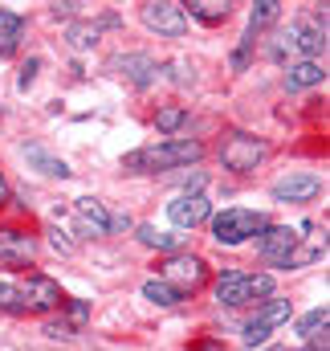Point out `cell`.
I'll return each mask as SVG.
<instances>
[{
	"label": "cell",
	"mask_w": 330,
	"mask_h": 351,
	"mask_svg": "<svg viewBox=\"0 0 330 351\" xmlns=\"http://www.w3.org/2000/svg\"><path fill=\"white\" fill-rule=\"evenodd\" d=\"M306 351H327V335H314V343H310Z\"/></svg>",
	"instance_id": "31"
},
{
	"label": "cell",
	"mask_w": 330,
	"mask_h": 351,
	"mask_svg": "<svg viewBox=\"0 0 330 351\" xmlns=\"http://www.w3.org/2000/svg\"><path fill=\"white\" fill-rule=\"evenodd\" d=\"M290 53H298V45H294V29H290V33H281V37L269 45V58H273V62H285Z\"/></svg>",
	"instance_id": "27"
},
{
	"label": "cell",
	"mask_w": 330,
	"mask_h": 351,
	"mask_svg": "<svg viewBox=\"0 0 330 351\" xmlns=\"http://www.w3.org/2000/svg\"><path fill=\"white\" fill-rule=\"evenodd\" d=\"M21 290V306H25V315H45V311H53L58 302H62V286L53 282V278H45V274H33L25 286H16Z\"/></svg>",
	"instance_id": "7"
},
{
	"label": "cell",
	"mask_w": 330,
	"mask_h": 351,
	"mask_svg": "<svg viewBox=\"0 0 330 351\" xmlns=\"http://www.w3.org/2000/svg\"><path fill=\"white\" fill-rule=\"evenodd\" d=\"M74 217H78V233L82 237H102V233H110V213H106V204L102 200H74Z\"/></svg>",
	"instance_id": "12"
},
{
	"label": "cell",
	"mask_w": 330,
	"mask_h": 351,
	"mask_svg": "<svg viewBox=\"0 0 330 351\" xmlns=\"http://www.w3.org/2000/svg\"><path fill=\"white\" fill-rule=\"evenodd\" d=\"M21 33H25V21L8 8H0V58H12L16 45H21Z\"/></svg>",
	"instance_id": "18"
},
{
	"label": "cell",
	"mask_w": 330,
	"mask_h": 351,
	"mask_svg": "<svg viewBox=\"0 0 330 351\" xmlns=\"http://www.w3.org/2000/svg\"><path fill=\"white\" fill-rule=\"evenodd\" d=\"M53 250H62V254H74V245H70L62 233H53Z\"/></svg>",
	"instance_id": "30"
},
{
	"label": "cell",
	"mask_w": 330,
	"mask_h": 351,
	"mask_svg": "<svg viewBox=\"0 0 330 351\" xmlns=\"http://www.w3.org/2000/svg\"><path fill=\"white\" fill-rule=\"evenodd\" d=\"M204 156V147L196 139H171V143H151V147H139L123 160V168L131 172H164V168H183V164H196Z\"/></svg>",
	"instance_id": "1"
},
{
	"label": "cell",
	"mask_w": 330,
	"mask_h": 351,
	"mask_svg": "<svg viewBox=\"0 0 330 351\" xmlns=\"http://www.w3.org/2000/svg\"><path fill=\"white\" fill-rule=\"evenodd\" d=\"M139 241L143 245H155V250H171L175 245V237L171 233H160L155 225H139Z\"/></svg>",
	"instance_id": "24"
},
{
	"label": "cell",
	"mask_w": 330,
	"mask_h": 351,
	"mask_svg": "<svg viewBox=\"0 0 330 351\" xmlns=\"http://www.w3.org/2000/svg\"><path fill=\"white\" fill-rule=\"evenodd\" d=\"M290 315H294V306H290V298H269L253 319H249L245 327V343L253 348V343H265L269 339V331L273 327H281V323H290Z\"/></svg>",
	"instance_id": "6"
},
{
	"label": "cell",
	"mask_w": 330,
	"mask_h": 351,
	"mask_svg": "<svg viewBox=\"0 0 330 351\" xmlns=\"http://www.w3.org/2000/svg\"><path fill=\"white\" fill-rule=\"evenodd\" d=\"M33 254H37L33 233H25V229H16V225H0V262L4 265H25V262H33Z\"/></svg>",
	"instance_id": "10"
},
{
	"label": "cell",
	"mask_w": 330,
	"mask_h": 351,
	"mask_svg": "<svg viewBox=\"0 0 330 351\" xmlns=\"http://www.w3.org/2000/svg\"><path fill=\"white\" fill-rule=\"evenodd\" d=\"M25 160H29L41 176L70 180V164H66V160H58V156H49V152H45V147H37V143H33V147H25Z\"/></svg>",
	"instance_id": "16"
},
{
	"label": "cell",
	"mask_w": 330,
	"mask_h": 351,
	"mask_svg": "<svg viewBox=\"0 0 330 351\" xmlns=\"http://www.w3.org/2000/svg\"><path fill=\"white\" fill-rule=\"evenodd\" d=\"M0 311H8V315H25V306H21V290L8 286V282H0Z\"/></svg>",
	"instance_id": "26"
},
{
	"label": "cell",
	"mask_w": 330,
	"mask_h": 351,
	"mask_svg": "<svg viewBox=\"0 0 330 351\" xmlns=\"http://www.w3.org/2000/svg\"><path fill=\"white\" fill-rule=\"evenodd\" d=\"M102 25H114V16H102V21H94V25H74V29H70V41H74V45H94L98 33H102Z\"/></svg>",
	"instance_id": "22"
},
{
	"label": "cell",
	"mask_w": 330,
	"mask_h": 351,
	"mask_svg": "<svg viewBox=\"0 0 330 351\" xmlns=\"http://www.w3.org/2000/svg\"><path fill=\"white\" fill-rule=\"evenodd\" d=\"M37 70H41V62H37V58H29V62L21 66V78H16V90H29V86H33Z\"/></svg>",
	"instance_id": "28"
},
{
	"label": "cell",
	"mask_w": 330,
	"mask_h": 351,
	"mask_svg": "<svg viewBox=\"0 0 330 351\" xmlns=\"http://www.w3.org/2000/svg\"><path fill=\"white\" fill-rule=\"evenodd\" d=\"M322 188V180L318 176H285V180H277L273 184V200H281V204H290V200H310L314 192Z\"/></svg>",
	"instance_id": "13"
},
{
	"label": "cell",
	"mask_w": 330,
	"mask_h": 351,
	"mask_svg": "<svg viewBox=\"0 0 330 351\" xmlns=\"http://www.w3.org/2000/svg\"><path fill=\"white\" fill-rule=\"evenodd\" d=\"M143 298H151V302H160V306H175V302H179V294L167 286L164 278H151V282H143Z\"/></svg>",
	"instance_id": "21"
},
{
	"label": "cell",
	"mask_w": 330,
	"mask_h": 351,
	"mask_svg": "<svg viewBox=\"0 0 330 351\" xmlns=\"http://www.w3.org/2000/svg\"><path fill=\"white\" fill-rule=\"evenodd\" d=\"M188 351H225V343H216V339H200V343H192Z\"/></svg>",
	"instance_id": "29"
},
{
	"label": "cell",
	"mask_w": 330,
	"mask_h": 351,
	"mask_svg": "<svg viewBox=\"0 0 330 351\" xmlns=\"http://www.w3.org/2000/svg\"><path fill=\"white\" fill-rule=\"evenodd\" d=\"M8 200V184H4V176H0V204Z\"/></svg>",
	"instance_id": "32"
},
{
	"label": "cell",
	"mask_w": 330,
	"mask_h": 351,
	"mask_svg": "<svg viewBox=\"0 0 330 351\" xmlns=\"http://www.w3.org/2000/svg\"><path fill=\"white\" fill-rule=\"evenodd\" d=\"M167 217H171L175 229H196L200 221L212 217V204H208L200 192H188V196H175V200L167 204Z\"/></svg>",
	"instance_id": "11"
},
{
	"label": "cell",
	"mask_w": 330,
	"mask_h": 351,
	"mask_svg": "<svg viewBox=\"0 0 330 351\" xmlns=\"http://www.w3.org/2000/svg\"><path fill=\"white\" fill-rule=\"evenodd\" d=\"M164 282L183 298V294H192V290H200V286L208 282V265L200 262V258L175 254V258H167L164 262Z\"/></svg>",
	"instance_id": "5"
},
{
	"label": "cell",
	"mask_w": 330,
	"mask_h": 351,
	"mask_svg": "<svg viewBox=\"0 0 330 351\" xmlns=\"http://www.w3.org/2000/svg\"><path fill=\"white\" fill-rule=\"evenodd\" d=\"M118 70H123V74H127V78H131L135 86H151V82H155V70H160V66H155V62H151L147 53H131V58H118Z\"/></svg>",
	"instance_id": "15"
},
{
	"label": "cell",
	"mask_w": 330,
	"mask_h": 351,
	"mask_svg": "<svg viewBox=\"0 0 330 351\" xmlns=\"http://www.w3.org/2000/svg\"><path fill=\"white\" fill-rule=\"evenodd\" d=\"M188 123V114L179 110V106H167V110H160L155 114V127H160V135H171V131H179Z\"/></svg>",
	"instance_id": "23"
},
{
	"label": "cell",
	"mask_w": 330,
	"mask_h": 351,
	"mask_svg": "<svg viewBox=\"0 0 330 351\" xmlns=\"http://www.w3.org/2000/svg\"><path fill=\"white\" fill-rule=\"evenodd\" d=\"M277 12H281L277 0H261V4H253V12H249V37H257L261 29H269V25L277 21Z\"/></svg>",
	"instance_id": "20"
},
{
	"label": "cell",
	"mask_w": 330,
	"mask_h": 351,
	"mask_svg": "<svg viewBox=\"0 0 330 351\" xmlns=\"http://www.w3.org/2000/svg\"><path fill=\"white\" fill-rule=\"evenodd\" d=\"M265 294H273V278H269V274H241V269H229V274L216 282V298H220L225 306L261 302Z\"/></svg>",
	"instance_id": "2"
},
{
	"label": "cell",
	"mask_w": 330,
	"mask_h": 351,
	"mask_svg": "<svg viewBox=\"0 0 330 351\" xmlns=\"http://www.w3.org/2000/svg\"><path fill=\"white\" fill-rule=\"evenodd\" d=\"M327 78V70L318 66V62H298V66H290V74H285V90H306V86H318Z\"/></svg>",
	"instance_id": "19"
},
{
	"label": "cell",
	"mask_w": 330,
	"mask_h": 351,
	"mask_svg": "<svg viewBox=\"0 0 330 351\" xmlns=\"http://www.w3.org/2000/svg\"><path fill=\"white\" fill-rule=\"evenodd\" d=\"M318 327H327V306L310 311V315L298 323V335H302V339H314V335H318Z\"/></svg>",
	"instance_id": "25"
},
{
	"label": "cell",
	"mask_w": 330,
	"mask_h": 351,
	"mask_svg": "<svg viewBox=\"0 0 330 351\" xmlns=\"http://www.w3.org/2000/svg\"><path fill=\"white\" fill-rule=\"evenodd\" d=\"M265 229H269V217L253 213V208H225L220 217H212V237L220 245H241L253 233H265Z\"/></svg>",
	"instance_id": "3"
},
{
	"label": "cell",
	"mask_w": 330,
	"mask_h": 351,
	"mask_svg": "<svg viewBox=\"0 0 330 351\" xmlns=\"http://www.w3.org/2000/svg\"><path fill=\"white\" fill-rule=\"evenodd\" d=\"M86 319H90V302H86V298H74V302L66 306V315H62V319L45 323V335H53V339L74 335V331H82V327H86Z\"/></svg>",
	"instance_id": "14"
},
{
	"label": "cell",
	"mask_w": 330,
	"mask_h": 351,
	"mask_svg": "<svg viewBox=\"0 0 330 351\" xmlns=\"http://www.w3.org/2000/svg\"><path fill=\"white\" fill-rule=\"evenodd\" d=\"M229 4L225 0H192L188 8H183V16H192V21H200V25H220V21H229Z\"/></svg>",
	"instance_id": "17"
},
{
	"label": "cell",
	"mask_w": 330,
	"mask_h": 351,
	"mask_svg": "<svg viewBox=\"0 0 330 351\" xmlns=\"http://www.w3.org/2000/svg\"><path fill=\"white\" fill-rule=\"evenodd\" d=\"M143 25L160 37H183L188 33V16L179 4H143Z\"/></svg>",
	"instance_id": "9"
},
{
	"label": "cell",
	"mask_w": 330,
	"mask_h": 351,
	"mask_svg": "<svg viewBox=\"0 0 330 351\" xmlns=\"http://www.w3.org/2000/svg\"><path fill=\"white\" fill-rule=\"evenodd\" d=\"M294 245H298V233L290 225H269L261 233V241H257V254H261V262H269V265H285L290 254H294Z\"/></svg>",
	"instance_id": "8"
},
{
	"label": "cell",
	"mask_w": 330,
	"mask_h": 351,
	"mask_svg": "<svg viewBox=\"0 0 330 351\" xmlns=\"http://www.w3.org/2000/svg\"><path fill=\"white\" fill-rule=\"evenodd\" d=\"M265 156H269V143L257 139V135H245V131H233V135L220 143V164H225L229 172H237V176L253 172Z\"/></svg>",
	"instance_id": "4"
}]
</instances>
